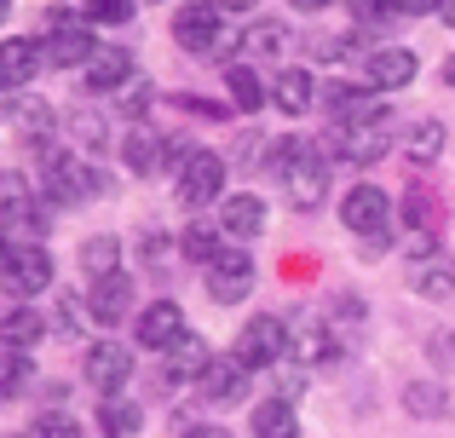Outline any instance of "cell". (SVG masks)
Segmentation results:
<instances>
[{
  "label": "cell",
  "mask_w": 455,
  "mask_h": 438,
  "mask_svg": "<svg viewBox=\"0 0 455 438\" xmlns=\"http://www.w3.org/2000/svg\"><path fill=\"white\" fill-rule=\"evenodd\" d=\"M340 219H346V231H357L369 243L363 254H380V248H387V236H392V203H387L380 185H352V191L340 196Z\"/></svg>",
  "instance_id": "obj_1"
},
{
  "label": "cell",
  "mask_w": 455,
  "mask_h": 438,
  "mask_svg": "<svg viewBox=\"0 0 455 438\" xmlns=\"http://www.w3.org/2000/svg\"><path fill=\"white\" fill-rule=\"evenodd\" d=\"M392 145V110L380 104L375 115H363V122H346L340 133H334V156L352 162V168H369V162H380Z\"/></svg>",
  "instance_id": "obj_2"
},
{
  "label": "cell",
  "mask_w": 455,
  "mask_h": 438,
  "mask_svg": "<svg viewBox=\"0 0 455 438\" xmlns=\"http://www.w3.org/2000/svg\"><path fill=\"white\" fill-rule=\"evenodd\" d=\"M283 358H289V323L271 317V312L248 317L243 335H236V363H243V370H271V363H283Z\"/></svg>",
  "instance_id": "obj_3"
},
{
  "label": "cell",
  "mask_w": 455,
  "mask_h": 438,
  "mask_svg": "<svg viewBox=\"0 0 455 438\" xmlns=\"http://www.w3.org/2000/svg\"><path fill=\"white\" fill-rule=\"evenodd\" d=\"M0 283H6V294H23V300H29V294H46L52 289V254H46L41 243H12Z\"/></svg>",
  "instance_id": "obj_4"
},
{
  "label": "cell",
  "mask_w": 455,
  "mask_h": 438,
  "mask_svg": "<svg viewBox=\"0 0 455 438\" xmlns=\"http://www.w3.org/2000/svg\"><path fill=\"white\" fill-rule=\"evenodd\" d=\"M410 289L421 294V300H450L455 294V259L438 254L433 236H421L415 254H410Z\"/></svg>",
  "instance_id": "obj_5"
},
{
  "label": "cell",
  "mask_w": 455,
  "mask_h": 438,
  "mask_svg": "<svg viewBox=\"0 0 455 438\" xmlns=\"http://www.w3.org/2000/svg\"><path fill=\"white\" fill-rule=\"evenodd\" d=\"M202 283H208V294L220 306L248 300V294H254V259H248V248H225V254L202 271Z\"/></svg>",
  "instance_id": "obj_6"
},
{
  "label": "cell",
  "mask_w": 455,
  "mask_h": 438,
  "mask_svg": "<svg viewBox=\"0 0 455 438\" xmlns=\"http://www.w3.org/2000/svg\"><path fill=\"white\" fill-rule=\"evenodd\" d=\"M173 41L185 46V52H213V46L225 41V6H213V0H196V6H185L173 18Z\"/></svg>",
  "instance_id": "obj_7"
},
{
  "label": "cell",
  "mask_w": 455,
  "mask_h": 438,
  "mask_svg": "<svg viewBox=\"0 0 455 438\" xmlns=\"http://www.w3.org/2000/svg\"><path fill=\"white\" fill-rule=\"evenodd\" d=\"M220 191H225V162L213 150H190V162L179 168V203L208 208V203H220Z\"/></svg>",
  "instance_id": "obj_8"
},
{
  "label": "cell",
  "mask_w": 455,
  "mask_h": 438,
  "mask_svg": "<svg viewBox=\"0 0 455 438\" xmlns=\"http://www.w3.org/2000/svg\"><path fill=\"white\" fill-rule=\"evenodd\" d=\"M46 64L52 69H69V64H92V52H99V35L87 29V23L76 18H52V35L41 41Z\"/></svg>",
  "instance_id": "obj_9"
},
{
  "label": "cell",
  "mask_w": 455,
  "mask_h": 438,
  "mask_svg": "<svg viewBox=\"0 0 455 438\" xmlns=\"http://www.w3.org/2000/svg\"><path fill=\"white\" fill-rule=\"evenodd\" d=\"M92 191H104V179L81 156H46V196L52 203H87Z\"/></svg>",
  "instance_id": "obj_10"
},
{
  "label": "cell",
  "mask_w": 455,
  "mask_h": 438,
  "mask_svg": "<svg viewBox=\"0 0 455 438\" xmlns=\"http://www.w3.org/2000/svg\"><path fill=\"white\" fill-rule=\"evenodd\" d=\"M87 386L92 393H104V398H122V386H127V375H133V352L127 346H116V340H99V346L87 352Z\"/></svg>",
  "instance_id": "obj_11"
},
{
  "label": "cell",
  "mask_w": 455,
  "mask_h": 438,
  "mask_svg": "<svg viewBox=\"0 0 455 438\" xmlns=\"http://www.w3.org/2000/svg\"><path fill=\"white\" fill-rule=\"evenodd\" d=\"M283 196H289V203L300 208V214H306V208H317L323 196H329V162H323L311 145L300 150V162H294V168L283 173Z\"/></svg>",
  "instance_id": "obj_12"
},
{
  "label": "cell",
  "mask_w": 455,
  "mask_h": 438,
  "mask_svg": "<svg viewBox=\"0 0 455 438\" xmlns=\"http://www.w3.org/2000/svg\"><path fill=\"white\" fill-rule=\"evenodd\" d=\"M415 76H421V58H415L410 46H380V52L363 58V81L375 92H398V87H410Z\"/></svg>",
  "instance_id": "obj_13"
},
{
  "label": "cell",
  "mask_w": 455,
  "mask_h": 438,
  "mask_svg": "<svg viewBox=\"0 0 455 438\" xmlns=\"http://www.w3.org/2000/svg\"><path fill=\"white\" fill-rule=\"evenodd\" d=\"M179 340H185V312H179L173 300H150L145 312H139V346L145 352H173Z\"/></svg>",
  "instance_id": "obj_14"
},
{
  "label": "cell",
  "mask_w": 455,
  "mask_h": 438,
  "mask_svg": "<svg viewBox=\"0 0 455 438\" xmlns=\"http://www.w3.org/2000/svg\"><path fill=\"white\" fill-rule=\"evenodd\" d=\"M127 312H133V277H127V271H110V277L92 283V294H87L92 323H122Z\"/></svg>",
  "instance_id": "obj_15"
},
{
  "label": "cell",
  "mask_w": 455,
  "mask_h": 438,
  "mask_svg": "<svg viewBox=\"0 0 455 438\" xmlns=\"http://www.w3.org/2000/svg\"><path fill=\"white\" fill-rule=\"evenodd\" d=\"M46 64V52H41V41H29V35H6L0 41V87H29L35 81V69Z\"/></svg>",
  "instance_id": "obj_16"
},
{
  "label": "cell",
  "mask_w": 455,
  "mask_h": 438,
  "mask_svg": "<svg viewBox=\"0 0 455 438\" xmlns=\"http://www.w3.org/2000/svg\"><path fill=\"white\" fill-rule=\"evenodd\" d=\"M248 375H254V370H243L236 352H231V358H213L208 370L196 375V393L208 398V404H236V398L248 393Z\"/></svg>",
  "instance_id": "obj_17"
},
{
  "label": "cell",
  "mask_w": 455,
  "mask_h": 438,
  "mask_svg": "<svg viewBox=\"0 0 455 438\" xmlns=\"http://www.w3.org/2000/svg\"><path fill=\"white\" fill-rule=\"evenodd\" d=\"M220 231L231 236V243H254L259 231H266V203H259L254 191H236L220 203Z\"/></svg>",
  "instance_id": "obj_18"
},
{
  "label": "cell",
  "mask_w": 455,
  "mask_h": 438,
  "mask_svg": "<svg viewBox=\"0 0 455 438\" xmlns=\"http://www.w3.org/2000/svg\"><path fill=\"white\" fill-rule=\"evenodd\" d=\"M133 81V52L127 46H99L87 64V92H122Z\"/></svg>",
  "instance_id": "obj_19"
},
{
  "label": "cell",
  "mask_w": 455,
  "mask_h": 438,
  "mask_svg": "<svg viewBox=\"0 0 455 438\" xmlns=\"http://www.w3.org/2000/svg\"><path fill=\"white\" fill-rule=\"evenodd\" d=\"M289 358H300V363H329V358H334V329L323 323V317L294 323V329H289Z\"/></svg>",
  "instance_id": "obj_20"
},
{
  "label": "cell",
  "mask_w": 455,
  "mask_h": 438,
  "mask_svg": "<svg viewBox=\"0 0 455 438\" xmlns=\"http://www.w3.org/2000/svg\"><path fill=\"white\" fill-rule=\"evenodd\" d=\"M271 104H277L283 115H306L311 104H317V81H311V69H283V76L271 81Z\"/></svg>",
  "instance_id": "obj_21"
},
{
  "label": "cell",
  "mask_w": 455,
  "mask_h": 438,
  "mask_svg": "<svg viewBox=\"0 0 455 438\" xmlns=\"http://www.w3.org/2000/svg\"><path fill=\"white\" fill-rule=\"evenodd\" d=\"M122 156H127V168H133V173H162L167 162H173V145H167V139H156L150 127H133V133H127V145H122Z\"/></svg>",
  "instance_id": "obj_22"
},
{
  "label": "cell",
  "mask_w": 455,
  "mask_h": 438,
  "mask_svg": "<svg viewBox=\"0 0 455 438\" xmlns=\"http://www.w3.org/2000/svg\"><path fill=\"white\" fill-rule=\"evenodd\" d=\"M41 335H46V317L41 312H29V306L0 312V346H6V352H29Z\"/></svg>",
  "instance_id": "obj_23"
},
{
  "label": "cell",
  "mask_w": 455,
  "mask_h": 438,
  "mask_svg": "<svg viewBox=\"0 0 455 438\" xmlns=\"http://www.w3.org/2000/svg\"><path fill=\"white\" fill-rule=\"evenodd\" d=\"M0 225H46L41 208L29 203V185L18 173H0Z\"/></svg>",
  "instance_id": "obj_24"
},
{
  "label": "cell",
  "mask_w": 455,
  "mask_h": 438,
  "mask_svg": "<svg viewBox=\"0 0 455 438\" xmlns=\"http://www.w3.org/2000/svg\"><path fill=\"white\" fill-rule=\"evenodd\" d=\"M145 427V404H133V398H104L99 404V433L104 438H133Z\"/></svg>",
  "instance_id": "obj_25"
},
{
  "label": "cell",
  "mask_w": 455,
  "mask_h": 438,
  "mask_svg": "<svg viewBox=\"0 0 455 438\" xmlns=\"http://www.w3.org/2000/svg\"><path fill=\"white\" fill-rule=\"evenodd\" d=\"M248 427H254V438H300V416H294L289 398H271V404L254 410Z\"/></svg>",
  "instance_id": "obj_26"
},
{
  "label": "cell",
  "mask_w": 455,
  "mask_h": 438,
  "mask_svg": "<svg viewBox=\"0 0 455 438\" xmlns=\"http://www.w3.org/2000/svg\"><path fill=\"white\" fill-rule=\"evenodd\" d=\"M357 18H427V12H444V0H352Z\"/></svg>",
  "instance_id": "obj_27"
},
{
  "label": "cell",
  "mask_w": 455,
  "mask_h": 438,
  "mask_svg": "<svg viewBox=\"0 0 455 438\" xmlns=\"http://www.w3.org/2000/svg\"><path fill=\"white\" fill-rule=\"evenodd\" d=\"M220 236H225V231H213V225H190V231L179 236V254H185L190 266H202V271H208L213 259L225 254V248H220Z\"/></svg>",
  "instance_id": "obj_28"
},
{
  "label": "cell",
  "mask_w": 455,
  "mask_h": 438,
  "mask_svg": "<svg viewBox=\"0 0 455 438\" xmlns=\"http://www.w3.org/2000/svg\"><path fill=\"white\" fill-rule=\"evenodd\" d=\"M225 87H231V104L243 115H254L259 104H266V87H259V76L248 64H231V69H225Z\"/></svg>",
  "instance_id": "obj_29"
},
{
  "label": "cell",
  "mask_w": 455,
  "mask_h": 438,
  "mask_svg": "<svg viewBox=\"0 0 455 438\" xmlns=\"http://www.w3.org/2000/svg\"><path fill=\"white\" fill-rule=\"evenodd\" d=\"M208 346H202V335H185L173 352H167V381H179V375H202L208 370Z\"/></svg>",
  "instance_id": "obj_30"
},
{
  "label": "cell",
  "mask_w": 455,
  "mask_h": 438,
  "mask_svg": "<svg viewBox=\"0 0 455 438\" xmlns=\"http://www.w3.org/2000/svg\"><path fill=\"white\" fill-rule=\"evenodd\" d=\"M116 254H122L116 236H87V243H81V266H87V277L99 283V277H110V271H122V266H116Z\"/></svg>",
  "instance_id": "obj_31"
},
{
  "label": "cell",
  "mask_w": 455,
  "mask_h": 438,
  "mask_svg": "<svg viewBox=\"0 0 455 438\" xmlns=\"http://www.w3.org/2000/svg\"><path fill=\"white\" fill-rule=\"evenodd\" d=\"M410 162L415 168H427V162H438V150H444V122H415L410 127Z\"/></svg>",
  "instance_id": "obj_32"
},
{
  "label": "cell",
  "mask_w": 455,
  "mask_h": 438,
  "mask_svg": "<svg viewBox=\"0 0 455 438\" xmlns=\"http://www.w3.org/2000/svg\"><path fill=\"white\" fill-rule=\"evenodd\" d=\"M403 225H415V231H433V225H438L433 191H421V185H410V191H403Z\"/></svg>",
  "instance_id": "obj_33"
},
{
  "label": "cell",
  "mask_w": 455,
  "mask_h": 438,
  "mask_svg": "<svg viewBox=\"0 0 455 438\" xmlns=\"http://www.w3.org/2000/svg\"><path fill=\"white\" fill-rule=\"evenodd\" d=\"M403 410H410V416H444V393H438L433 381H415V386H403Z\"/></svg>",
  "instance_id": "obj_34"
},
{
  "label": "cell",
  "mask_w": 455,
  "mask_h": 438,
  "mask_svg": "<svg viewBox=\"0 0 455 438\" xmlns=\"http://www.w3.org/2000/svg\"><path fill=\"white\" fill-rule=\"evenodd\" d=\"M23 438H81V427L64 416V410H41V416L23 427Z\"/></svg>",
  "instance_id": "obj_35"
},
{
  "label": "cell",
  "mask_w": 455,
  "mask_h": 438,
  "mask_svg": "<svg viewBox=\"0 0 455 438\" xmlns=\"http://www.w3.org/2000/svg\"><path fill=\"white\" fill-rule=\"evenodd\" d=\"M29 358L23 352H0V398H12V393H23L29 386Z\"/></svg>",
  "instance_id": "obj_36"
},
{
  "label": "cell",
  "mask_w": 455,
  "mask_h": 438,
  "mask_svg": "<svg viewBox=\"0 0 455 438\" xmlns=\"http://www.w3.org/2000/svg\"><path fill=\"white\" fill-rule=\"evenodd\" d=\"M243 46L248 52H283V46H289V29H283V23H254V29L243 35Z\"/></svg>",
  "instance_id": "obj_37"
},
{
  "label": "cell",
  "mask_w": 455,
  "mask_h": 438,
  "mask_svg": "<svg viewBox=\"0 0 455 438\" xmlns=\"http://www.w3.org/2000/svg\"><path fill=\"white\" fill-rule=\"evenodd\" d=\"M133 6H139V0H87V18L92 23H127Z\"/></svg>",
  "instance_id": "obj_38"
},
{
  "label": "cell",
  "mask_w": 455,
  "mask_h": 438,
  "mask_svg": "<svg viewBox=\"0 0 455 438\" xmlns=\"http://www.w3.org/2000/svg\"><path fill=\"white\" fill-rule=\"evenodd\" d=\"M58 329H64V335L81 329V300H76V294H58Z\"/></svg>",
  "instance_id": "obj_39"
},
{
  "label": "cell",
  "mask_w": 455,
  "mask_h": 438,
  "mask_svg": "<svg viewBox=\"0 0 455 438\" xmlns=\"http://www.w3.org/2000/svg\"><path fill=\"white\" fill-rule=\"evenodd\" d=\"M145 104H150V87H139V76H133V81L122 87V110H127V115H145Z\"/></svg>",
  "instance_id": "obj_40"
},
{
  "label": "cell",
  "mask_w": 455,
  "mask_h": 438,
  "mask_svg": "<svg viewBox=\"0 0 455 438\" xmlns=\"http://www.w3.org/2000/svg\"><path fill=\"white\" fill-rule=\"evenodd\" d=\"M433 358H438V363H455V335H444V329H438V335H433Z\"/></svg>",
  "instance_id": "obj_41"
},
{
  "label": "cell",
  "mask_w": 455,
  "mask_h": 438,
  "mask_svg": "<svg viewBox=\"0 0 455 438\" xmlns=\"http://www.w3.org/2000/svg\"><path fill=\"white\" fill-rule=\"evenodd\" d=\"M185 438H231V433H220V427H185Z\"/></svg>",
  "instance_id": "obj_42"
},
{
  "label": "cell",
  "mask_w": 455,
  "mask_h": 438,
  "mask_svg": "<svg viewBox=\"0 0 455 438\" xmlns=\"http://www.w3.org/2000/svg\"><path fill=\"white\" fill-rule=\"evenodd\" d=\"M289 6H300V12H323V6H334V0H289Z\"/></svg>",
  "instance_id": "obj_43"
},
{
  "label": "cell",
  "mask_w": 455,
  "mask_h": 438,
  "mask_svg": "<svg viewBox=\"0 0 455 438\" xmlns=\"http://www.w3.org/2000/svg\"><path fill=\"white\" fill-rule=\"evenodd\" d=\"M444 81H450V87H455V58H444Z\"/></svg>",
  "instance_id": "obj_44"
},
{
  "label": "cell",
  "mask_w": 455,
  "mask_h": 438,
  "mask_svg": "<svg viewBox=\"0 0 455 438\" xmlns=\"http://www.w3.org/2000/svg\"><path fill=\"white\" fill-rule=\"evenodd\" d=\"M444 23H450V29H455V0H444Z\"/></svg>",
  "instance_id": "obj_45"
},
{
  "label": "cell",
  "mask_w": 455,
  "mask_h": 438,
  "mask_svg": "<svg viewBox=\"0 0 455 438\" xmlns=\"http://www.w3.org/2000/svg\"><path fill=\"white\" fill-rule=\"evenodd\" d=\"M213 6H254V0H213Z\"/></svg>",
  "instance_id": "obj_46"
},
{
  "label": "cell",
  "mask_w": 455,
  "mask_h": 438,
  "mask_svg": "<svg viewBox=\"0 0 455 438\" xmlns=\"http://www.w3.org/2000/svg\"><path fill=\"white\" fill-rule=\"evenodd\" d=\"M6 12H12V0H0V18H6Z\"/></svg>",
  "instance_id": "obj_47"
}]
</instances>
